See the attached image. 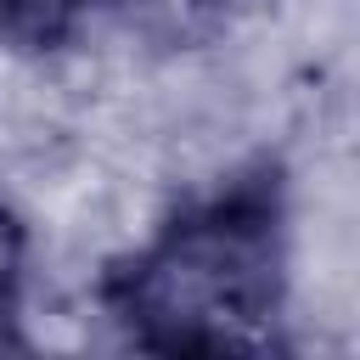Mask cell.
Returning <instances> with one entry per match:
<instances>
[{
  "instance_id": "2",
  "label": "cell",
  "mask_w": 360,
  "mask_h": 360,
  "mask_svg": "<svg viewBox=\"0 0 360 360\" xmlns=\"http://www.w3.org/2000/svg\"><path fill=\"white\" fill-rule=\"evenodd\" d=\"M96 11H107L118 28H129L135 39L152 45H202L225 28V17L236 11V0H96Z\"/></svg>"
},
{
  "instance_id": "1",
  "label": "cell",
  "mask_w": 360,
  "mask_h": 360,
  "mask_svg": "<svg viewBox=\"0 0 360 360\" xmlns=\"http://www.w3.org/2000/svg\"><path fill=\"white\" fill-rule=\"evenodd\" d=\"M287 292V225L276 174L231 180L141 253H129L101 298L129 343L152 354H264Z\"/></svg>"
},
{
  "instance_id": "4",
  "label": "cell",
  "mask_w": 360,
  "mask_h": 360,
  "mask_svg": "<svg viewBox=\"0 0 360 360\" xmlns=\"http://www.w3.org/2000/svg\"><path fill=\"white\" fill-rule=\"evenodd\" d=\"M17 287H22V225H17V214L0 202V343H11Z\"/></svg>"
},
{
  "instance_id": "3",
  "label": "cell",
  "mask_w": 360,
  "mask_h": 360,
  "mask_svg": "<svg viewBox=\"0 0 360 360\" xmlns=\"http://www.w3.org/2000/svg\"><path fill=\"white\" fill-rule=\"evenodd\" d=\"M90 11L96 0H0V45L17 56H51L84 28Z\"/></svg>"
}]
</instances>
